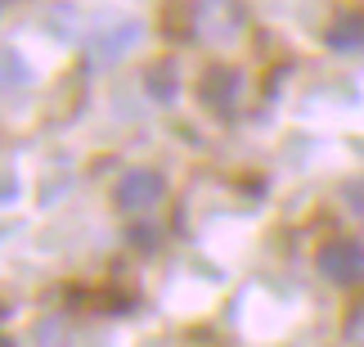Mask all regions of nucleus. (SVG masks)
<instances>
[{
	"label": "nucleus",
	"mask_w": 364,
	"mask_h": 347,
	"mask_svg": "<svg viewBox=\"0 0 364 347\" xmlns=\"http://www.w3.org/2000/svg\"><path fill=\"white\" fill-rule=\"evenodd\" d=\"M247 27V9L239 0H193V36L203 46H239Z\"/></svg>",
	"instance_id": "obj_1"
},
{
	"label": "nucleus",
	"mask_w": 364,
	"mask_h": 347,
	"mask_svg": "<svg viewBox=\"0 0 364 347\" xmlns=\"http://www.w3.org/2000/svg\"><path fill=\"white\" fill-rule=\"evenodd\" d=\"M315 266L328 284H360L364 280V248L355 239H333L319 248Z\"/></svg>",
	"instance_id": "obj_2"
},
{
	"label": "nucleus",
	"mask_w": 364,
	"mask_h": 347,
	"mask_svg": "<svg viewBox=\"0 0 364 347\" xmlns=\"http://www.w3.org/2000/svg\"><path fill=\"white\" fill-rule=\"evenodd\" d=\"M162 194H166V180L158 172H149V167H135V172H126L117 180V190H113V199L122 212H149V207H158L162 203Z\"/></svg>",
	"instance_id": "obj_3"
},
{
	"label": "nucleus",
	"mask_w": 364,
	"mask_h": 347,
	"mask_svg": "<svg viewBox=\"0 0 364 347\" xmlns=\"http://www.w3.org/2000/svg\"><path fill=\"white\" fill-rule=\"evenodd\" d=\"M328 46L333 50H360L364 46V14H342L328 27Z\"/></svg>",
	"instance_id": "obj_4"
},
{
	"label": "nucleus",
	"mask_w": 364,
	"mask_h": 347,
	"mask_svg": "<svg viewBox=\"0 0 364 347\" xmlns=\"http://www.w3.org/2000/svg\"><path fill=\"white\" fill-rule=\"evenodd\" d=\"M346 338H351L355 347H364V302L351 311V321H346Z\"/></svg>",
	"instance_id": "obj_5"
},
{
	"label": "nucleus",
	"mask_w": 364,
	"mask_h": 347,
	"mask_svg": "<svg viewBox=\"0 0 364 347\" xmlns=\"http://www.w3.org/2000/svg\"><path fill=\"white\" fill-rule=\"evenodd\" d=\"M346 203H351V207H355V217L364 221V180H360V185H351V190H346Z\"/></svg>",
	"instance_id": "obj_6"
},
{
	"label": "nucleus",
	"mask_w": 364,
	"mask_h": 347,
	"mask_svg": "<svg viewBox=\"0 0 364 347\" xmlns=\"http://www.w3.org/2000/svg\"><path fill=\"white\" fill-rule=\"evenodd\" d=\"M0 347H14V343H9V338H5V334H0Z\"/></svg>",
	"instance_id": "obj_7"
},
{
	"label": "nucleus",
	"mask_w": 364,
	"mask_h": 347,
	"mask_svg": "<svg viewBox=\"0 0 364 347\" xmlns=\"http://www.w3.org/2000/svg\"><path fill=\"white\" fill-rule=\"evenodd\" d=\"M5 5H9V0H0V9H5Z\"/></svg>",
	"instance_id": "obj_8"
}]
</instances>
